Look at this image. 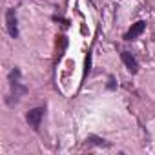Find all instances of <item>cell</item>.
Listing matches in <instances>:
<instances>
[{
  "label": "cell",
  "instance_id": "obj_4",
  "mask_svg": "<svg viewBox=\"0 0 155 155\" xmlns=\"http://www.w3.org/2000/svg\"><path fill=\"white\" fill-rule=\"evenodd\" d=\"M120 58H122L124 66L128 68V71H131V73H137L139 71V62H137V58L130 51H120Z\"/></svg>",
  "mask_w": 155,
  "mask_h": 155
},
{
  "label": "cell",
  "instance_id": "obj_1",
  "mask_svg": "<svg viewBox=\"0 0 155 155\" xmlns=\"http://www.w3.org/2000/svg\"><path fill=\"white\" fill-rule=\"evenodd\" d=\"M44 108H33L29 113H28V124L33 128V130H38L40 128V122H42V117H44Z\"/></svg>",
  "mask_w": 155,
  "mask_h": 155
},
{
  "label": "cell",
  "instance_id": "obj_2",
  "mask_svg": "<svg viewBox=\"0 0 155 155\" xmlns=\"http://www.w3.org/2000/svg\"><path fill=\"white\" fill-rule=\"evenodd\" d=\"M6 28H8V33L11 35V38H17V37H18V28H17V15H15V9H8V13H6Z\"/></svg>",
  "mask_w": 155,
  "mask_h": 155
},
{
  "label": "cell",
  "instance_id": "obj_7",
  "mask_svg": "<svg viewBox=\"0 0 155 155\" xmlns=\"http://www.w3.org/2000/svg\"><path fill=\"white\" fill-rule=\"evenodd\" d=\"M113 82H115V81H113V77H110V84H108L110 90H115V84H113Z\"/></svg>",
  "mask_w": 155,
  "mask_h": 155
},
{
  "label": "cell",
  "instance_id": "obj_3",
  "mask_svg": "<svg viewBox=\"0 0 155 155\" xmlns=\"http://www.w3.org/2000/svg\"><path fill=\"white\" fill-rule=\"evenodd\" d=\"M144 29H146V22H144V20H139V22L131 24V28H130L128 33L124 35V40H135L137 37H140V35L144 33Z\"/></svg>",
  "mask_w": 155,
  "mask_h": 155
},
{
  "label": "cell",
  "instance_id": "obj_5",
  "mask_svg": "<svg viewBox=\"0 0 155 155\" xmlns=\"http://www.w3.org/2000/svg\"><path fill=\"white\" fill-rule=\"evenodd\" d=\"M86 140H88L90 144H95V146H110V142H106L104 139H101V137H97V135H90Z\"/></svg>",
  "mask_w": 155,
  "mask_h": 155
},
{
  "label": "cell",
  "instance_id": "obj_6",
  "mask_svg": "<svg viewBox=\"0 0 155 155\" xmlns=\"http://www.w3.org/2000/svg\"><path fill=\"white\" fill-rule=\"evenodd\" d=\"M91 69V51H88V57H86V69H84V77L90 73Z\"/></svg>",
  "mask_w": 155,
  "mask_h": 155
}]
</instances>
